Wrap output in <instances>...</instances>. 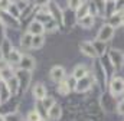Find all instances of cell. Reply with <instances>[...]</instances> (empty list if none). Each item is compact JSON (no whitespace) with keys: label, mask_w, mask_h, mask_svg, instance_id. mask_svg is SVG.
Wrapping results in <instances>:
<instances>
[{"label":"cell","mask_w":124,"mask_h":121,"mask_svg":"<svg viewBox=\"0 0 124 121\" xmlns=\"http://www.w3.org/2000/svg\"><path fill=\"white\" fill-rule=\"evenodd\" d=\"M108 58H110V62H111V65L114 66L116 71L123 69V66H124V53L120 51V49H111V51L108 52Z\"/></svg>","instance_id":"cell-1"},{"label":"cell","mask_w":124,"mask_h":121,"mask_svg":"<svg viewBox=\"0 0 124 121\" xmlns=\"http://www.w3.org/2000/svg\"><path fill=\"white\" fill-rule=\"evenodd\" d=\"M114 32H116V29H114L111 25L105 23V25L101 26V29L98 30V33H97V40H101V42H105V43H107L108 40L113 39Z\"/></svg>","instance_id":"cell-2"},{"label":"cell","mask_w":124,"mask_h":121,"mask_svg":"<svg viewBox=\"0 0 124 121\" xmlns=\"http://www.w3.org/2000/svg\"><path fill=\"white\" fill-rule=\"evenodd\" d=\"M48 10H49V15L52 16V19H54L58 25H63V12L61 10V7H59L56 3H54V1L51 0L49 4H48Z\"/></svg>","instance_id":"cell-3"},{"label":"cell","mask_w":124,"mask_h":121,"mask_svg":"<svg viewBox=\"0 0 124 121\" xmlns=\"http://www.w3.org/2000/svg\"><path fill=\"white\" fill-rule=\"evenodd\" d=\"M15 76L17 78L19 81V85L23 91H26L29 88V84H31V71H25V69H19L16 71Z\"/></svg>","instance_id":"cell-4"},{"label":"cell","mask_w":124,"mask_h":121,"mask_svg":"<svg viewBox=\"0 0 124 121\" xmlns=\"http://www.w3.org/2000/svg\"><path fill=\"white\" fill-rule=\"evenodd\" d=\"M110 91H111V95L113 97H118L124 94V79L120 76H116L111 79L110 82Z\"/></svg>","instance_id":"cell-5"},{"label":"cell","mask_w":124,"mask_h":121,"mask_svg":"<svg viewBox=\"0 0 124 121\" xmlns=\"http://www.w3.org/2000/svg\"><path fill=\"white\" fill-rule=\"evenodd\" d=\"M91 85H93V78H90L87 75L85 78H81V79H78L75 82V88L74 90L77 92H85V91H88L91 88Z\"/></svg>","instance_id":"cell-6"},{"label":"cell","mask_w":124,"mask_h":121,"mask_svg":"<svg viewBox=\"0 0 124 121\" xmlns=\"http://www.w3.org/2000/svg\"><path fill=\"white\" fill-rule=\"evenodd\" d=\"M0 22L4 23L6 26H13V28H19V20L16 17H13L12 15H9L6 10L0 12Z\"/></svg>","instance_id":"cell-7"},{"label":"cell","mask_w":124,"mask_h":121,"mask_svg":"<svg viewBox=\"0 0 124 121\" xmlns=\"http://www.w3.org/2000/svg\"><path fill=\"white\" fill-rule=\"evenodd\" d=\"M79 49H81V52L85 56H88V58H97V52H95V48H94L93 42H87V40L81 42L79 43Z\"/></svg>","instance_id":"cell-8"},{"label":"cell","mask_w":124,"mask_h":121,"mask_svg":"<svg viewBox=\"0 0 124 121\" xmlns=\"http://www.w3.org/2000/svg\"><path fill=\"white\" fill-rule=\"evenodd\" d=\"M49 76H51V79L54 81V82H61L65 79V69L59 66V65H56V66H54L52 69H51V72H49Z\"/></svg>","instance_id":"cell-9"},{"label":"cell","mask_w":124,"mask_h":121,"mask_svg":"<svg viewBox=\"0 0 124 121\" xmlns=\"http://www.w3.org/2000/svg\"><path fill=\"white\" fill-rule=\"evenodd\" d=\"M105 69H104V65H101V63H97V71H95V74H94V78H95V81H98V84H100V87L102 88V90H105Z\"/></svg>","instance_id":"cell-10"},{"label":"cell","mask_w":124,"mask_h":121,"mask_svg":"<svg viewBox=\"0 0 124 121\" xmlns=\"http://www.w3.org/2000/svg\"><path fill=\"white\" fill-rule=\"evenodd\" d=\"M19 66H20V69H25V71H33L35 66H36V62L29 55H22V59L19 62Z\"/></svg>","instance_id":"cell-11"},{"label":"cell","mask_w":124,"mask_h":121,"mask_svg":"<svg viewBox=\"0 0 124 121\" xmlns=\"http://www.w3.org/2000/svg\"><path fill=\"white\" fill-rule=\"evenodd\" d=\"M28 32L31 33V35H43V32H45V26H43V23H40V22H38V20H33L29 23V26H28Z\"/></svg>","instance_id":"cell-12"},{"label":"cell","mask_w":124,"mask_h":121,"mask_svg":"<svg viewBox=\"0 0 124 121\" xmlns=\"http://www.w3.org/2000/svg\"><path fill=\"white\" fill-rule=\"evenodd\" d=\"M13 51V46H12V42L9 39H4L1 43H0V53H1V58L4 60H7L10 52Z\"/></svg>","instance_id":"cell-13"},{"label":"cell","mask_w":124,"mask_h":121,"mask_svg":"<svg viewBox=\"0 0 124 121\" xmlns=\"http://www.w3.org/2000/svg\"><path fill=\"white\" fill-rule=\"evenodd\" d=\"M61 114H62V108H61V105L56 104V102L48 110V117H49L51 120H54V121L59 120V118H61Z\"/></svg>","instance_id":"cell-14"},{"label":"cell","mask_w":124,"mask_h":121,"mask_svg":"<svg viewBox=\"0 0 124 121\" xmlns=\"http://www.w3.org/2000/svg\"><path fill=\"white\" fill-rule=\"evenodd\" d=\"M88 75V69L84 66V65H78V66H75L74 68V71H72V78L74 79H81V78H85Z\"/></svg>","instance_id":"cell-15"},{"label":"cell","mask_w":124,"mask_h":121,"mask_svg":"<svg viewBox=\"0 0 124 121\" xmlns=\"http://www.w3.org/2000/svg\"><path fill=\"white\" fill-rule=\"evenodd\" d=\"M6 85H7V90L9 92L12 94V95H15V94H17V91L20 88V85H19V81H17V78L13 75L10 79H7L6 81Z\"/></svg>","instance_id":"cell-16"},{"label":"cell","mask_w":124,"mask_h":121,"mask_svg":"<svg viewBox=\"0 0 124 121\" xmlns=\"http://www.w3.org/2000/svg\"><path fill=\"white\" fill-rule=\"evenodd\" d=\"M33 95H35V98H36V99L42 101V99L48 95L45 85H43V84H36V85L33 87Z\"/></svg>","instance_id":"cell-17"},{"label":"cell","mask_w":124,"mask_h":121,"mask_svg":"<svg viewBox=\"0 0 124 121\" xmlns=\"http://www.w3.org/2000/svg\"><path fill=\"white\" fill-rule=\"evenodd\" d=\"M87 15H90V4H88V3H82V4L75 10V17H77V20H79V19H82V17L87 16Z\"/></svg>","instance_id":"cell-18"},{"label":"cell","mask_w":124,"mask_h":121,"mask_svg":"<svg viewBox=\"0 0 124 121\" xmlns=\"http://www.w3.org/2000/svg\"><path fill=\"white\" fill-rule=\"evenodd\" d=\"M77 22H78V25H79L81 28L90 29V28L94 26V16L93 15H87V16H84L82 19H79V20H77Z\"/></svg>","instance_id":"cell-19"},{"label":"cell","mask_w":124,"mask_h":121,"mask_svg":"<svg viewBox=\"0 0 124 121\" xmlns=\"http://www.w3.org/2000/svg\"><path fill=\"white\" fill-rule=\"evenodd\" d=\"M45 43V36L43 35H35L32 38V48L31 49H40Z\"/></svg>","instance_id":"cell-20"},{"label":"cell","mask_w":124,"mask_h":121,"mask_svg":"<svg viewBox=\"0 0 124 121\" xmlns=\"http://www.w3.org/2000/svg\"><path fill=\"white\" fill-rule=\"evenodd\" d=\"M94 6H95V10H97V15L98 16H105V6H107V1L105 0H93Z\"/></svg>","instance_id":"cell-21"},{"label":"cell","mask_w":124,"mask_h":121,"mask_svg":"<svg viewBox=\"0 0 124 121\" xmlns=\"http://www.w3.org/2000/svg\"><path fill=\"white\" fill-rule=\"evenodd\" d=\"M94 48H95V52H97V56H102L105 52H107V43L105 42H101V40H95L93 42Z\"/></svg>","instance_id":"cell-22"},{"label":"cell","mask_w":124,"mask_h":121,"mask_svg":"<svg viewBox=\"0 0 124 121\" xmlns=\"http://www.w3.org/2000/svg\"><path fill=\"white\" fill-rule=\"evenodd\" d=\"M32 38H33V35H31L29 32H26V33L20 38V46H22L23 49H31L32 48Z\"/></svg>","instance_id":"cell-23"},{"label":"cell","mask_w":124,"mask_h":121,"mask_svg":"<svg viewBox=\"0 0 124 121\" xmlns=\"http://www.w3.org/2000/svg\"><path fill=\"white\" fill-rule=\"evenodd\" d=\"M108 25H111L114 29L121 26V13H113L111 16H108Z\"/></svg>","instance_id":"cell-24"},{"label":"cell","mask_w":124,"mask_h":121,"mask_svg":"<svg viewBox=\"0 0 124 121\" xmlns=\"http://www.w3.org/2000/svg\"><path fill=\"white\" fill-rule=\"evenodd\" d=\"M20 59H22V53H20L19 51L13 49V51L10 52L9 58H7V62H9V63H17V65H19V62H20Z\"/></svg>","instance_id":"cell-25"},{"label":"cell","mask_w":124,"mask_h":121,"mask_svg":"<svg viewBox=\"0 0 124 121\" xmlns=\"http://www.w3.org/2000/svg\"><path fill=\"white\" fill-rule=\"evenodd\" d=\"M58 92L61 94V95H68L69 94V91H71V87H69V82L68 81H61V82H58Z\"/></svg>","instance_id":"cell-26"},{"label":"cell","mask_w":124,"mask_h":121,"mask_svg":"<svg viewBox=\"0 0 124 121\" xmlns=\"http://www.w3.org/2000/svg\"><path fill=\"white\" fill-rule=\"evenodd\" d=\"M6 12H7L9 15H12L13 17H16V19H19V17H20V10H19V7L16 6V3H12Z\"/></svg>","instance_id":"cell-27"},{"label":"cell","mask_w":124,"mask_h":121,"mask_svg":"<svg viewBox=\"0 0 124 121\" xmlns=\"http://www.w3.org/2000/svg\"><path fill=\"white\" fill-rule=\"evenodd\" d=\"M55 104V99L52 98V97H49V95H46L43 99H42V105H43V108H45V111H48L52 105Z\"/></svg>","instance_id":"cell-28"},{"label":"cell","mask_w":124,"mask_h":121,"mask_svg":"<svg viewBox=\"0 0 124 121\" xmlns=\"http://www.w3.org/2000/svg\"><path fill=\"white\" fill-rule=\"evenodd\" d=\"M43 26H45V32H55V30L58 29V23L54 19H51L49 22H46Z\"/></svg>","instance_id":"cell-29"},{"label":"cell","mask_w":124,"mask_h":121,"mask_svg":"<svg viewBox=\"0 0 124 121\" xmlns=\"http://www.w3.org/2000/svg\"><path fill=\"white\" fill-rule=\"evenodd\" d=\"M82 3H84V0H68V7H69L71 10H74V12H75V10H77Z\"/></svg>","instance_id":"cell-30"},{"label":"cell","mask_w":124,"mask_h":121,"mask_svg":"<svg viewBox=\"0 0 124 121\" xmlns=\"http://www.w3.org/2000/svg\"><path fill=\"white\" fill-rule=\"evenodd\" d=\"M124 12V0L114 1V13H123Z\"/></svg>","instance_id":"cell-31"},{"label":"cell","mask_w":124,"mask_h":121,"mask_svg":"<svg viewBox=\"0 0 124 121\" xmlns=\"http://www.w3.org/2000/svg\"><path fill=\"white\" fill-rule=\"evenodd\" d=\"M39 120H40V115L36 110H33L28 114V121H39Z\"/></svg>","instance_id":"cell-32"},{"label":"cell","mask_w":124,"mask_h":121,"mask_svg":"<svg viewBox=\"0 0 124 121\" xmlns=\"http://www.w3.org/2000/svg\"><path fill=\"white\" fill-rule=\"evenodd\" d=\"M12 3V0H0V10H7Z\"/></svg>","instance_id":"cell-33"},{"label":"cell","mask_w":124,"mask_h":121,"mask_svg":"<svg viewBox=\"0 0 124 121\" xmlns=\"http://www.w3.org/2000/svg\"><path fill=\"white\" fill-rule=\"evenodd\" d=\"M4 23H1L0 22V42H3L4 39H6V29H4Z\"/></svg>","instance_id":"cell-34"},{"label":"cell","mask_w":124,"mask_h":121,"mask_svg":"<svg viewBox=\"0 0 124 121\" xmlns=\"http://www.w3.org/2000/svg\"><path fill=\"white\" fill-rule=\"evenodd\" d=\"M51 0H33V4L39 6V7H43V6H48Z\"/></svg>","instance_id":"cell-35"},{"label":"cell","mask_w":124,"mask_h":121,"mask_svg":"<svg viewBox=\"0 0 124 121\" xmlns=\"http://www.w3.org/2000/svg\"><path fill=\"white\" fill-rule=\"evenodd\" d=\"M4 121H20V118H19L17 114H9V115L4 118Z\"/></svg>","instance_id":"cell-36"},{"label":"cell","mask_w":124,"mask_h":121,"mask_svg":"<svg viewBox=\"0 0 124 121\" xmlns=\"http://www.w3.org/2000/svg\"><path fill=\"white\" fill-rule=\"evenodd\" d=\"M117 111H118V114L124 115V101H121V102L117 105Z\"/></svg>","instance_id":"cell-37"},{"label":"cell","mask_w":124,"mask_h":121,"mask_svg":"<svg viewBox=\"0 0 124 121\" xmlns=\"http://www.w3.org/2000/svg\"><path fill=\"white\" fill-rule=\"evenodd\" d=\"M121 25L124 26V12L121 13Z\"/></svg>","instance_id":"cell-38"},{"label":"cell","mask_w":124,"mask_h":121,"mask_svg":"<svg viewBox=\"0 0 124 121\" xmlns=\"http://www.w3.org/2000/svg\"><path fill=\"white\" fill-rule=\"evenodd\" d=\"M0 121H4V117H3L1 114H0Z\"/></svg>","instance_id":"cell-39"},{"label":"cell","mask_w":124,"mask_h":121,"mask_svg":"<svg viewBox=\"0 0 124 121\" xmlns=\"http://www.w3.org/2000/svg\"><path fill=\"white\" fill-rule=\"evenodd\" d=\"M105 1H117V0H105Z\"/></svg>","instance_id":"cell-40"},{"label":"cell","mask_w":124,"mask_h":121,"mask_svg":"<svg viewBox=\"0 0 124 121\" xmlns=\"http://www.w3.org/2000/svg\"><path fill=\"white\" fill-rule=\"evenodd\" d=\"M39 121H46V120H43V118H40V120H39Z\"/></svg>","instance_id":"cell-41"}]
</instances>
